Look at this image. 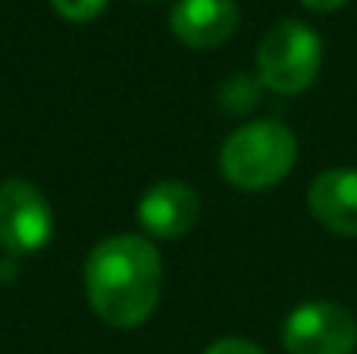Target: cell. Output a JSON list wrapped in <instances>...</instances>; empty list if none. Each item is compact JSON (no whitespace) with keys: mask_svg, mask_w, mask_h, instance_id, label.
I'll return each instance as SVG.
<instances>
[{"mask_svg":"<svg viewBox=\"0 0 357 354\" xmlns=\"http://www.w3.org/2000/svg\"><path fill=\"white\" fill-rule=\"evenodd\" d=\"M91 311L113 330H135L154 314L163 292V261L144 236H110L85 261Z\"/></svg>","mask_w":357,"mask_h":354,"instance_id":"cell-1","label":"cell"},{"mask_svg":"<svg viewBox=\"0 0 357 354\" xmlns=\"http://www.w3.org/2000/svg\"><path fill=\"white\" fill-rule=\"evenodd\" d=\"M298 160V138L285 123L254 119L238 125L222 141L220 173L229 185L241 192H264L291 173Z\"/></svg>","mask_w":357,"mask_h":354,"instance_id":"cell-2","label":"cell"},{"mask_svg":"<svg viewBox=\"0 0 357 354\" xmlns=\"http://www.w3.org/2000/svg\"><path fill=\"white\" fill-rule=\"evenodd\" d=\"M323 66V41L301 19L276 22L257 44V82L276 94H301Z\"/></svg>","mask_w":357,"mask_h":354,"instance_id":"cell-3","label":"cell"},{"mask_svg":"<svg viewBox=\"0 0 357 354\" xmlns=\"http://www.w3.org/2000/svg\"><path fill=\"white\" fill-rule=\"evenodd\" d=\"M54 236V210L44 192L29 179L0 182V248L13 257L38 254Z\"/></svg>","mask_w":357,"mask_h":354,"instance_id":"cell-4","label":"cell"},{"mask_svg":"<svg viewBox=\"0 0 357 354\" xmlns=\"http://www.w3.org/2000/svg\"><path fill=\"white\" fill-rule=\"evenodd\" d=\"M289 354H351L357 348V320L335 301H307L282 323Z\"/></svg>","mask_w":357,"mask_h":354,"instance_id":"cell-5","label":"cell"},{"mask_svg":"<svg viewBox=\"0 0 357 354\" xmlns=\"http://www.w3.org/2000/svg\"><path fill=\"white\" fill-rule=\"evenodd\" d=\"M201 217V194L178 179L154 182L138 201V223L154 238H178Z\"/></svg>","mask_w":357,"mask_h":354,"instance_id":"cell-6","label":"cell"},{"mask_svg":"<svg viewBox=\"0 0 357 354\" xmlns=\"http://www.w3.org/2000/svg\"><path fill=\"white\" fill-rule=\"evenodd\" d=\"M169 29L185 47L213 50L226 44L238 29L235 0H176L169 13Z\"/></svg>","mask_w":357,"mask_h":354,"instance_id":"cell-7","label":"cell"},{"mask_svg":"<svg viewBox=\"0 0 357 354\" xmlns=\"http://www.w3.org/2000/svg\"><path fill=\"white\" fill-rule=\"evenodd\" d=\"M307 210L323 229L335 236H357V169H323L307 188Z\"/></svg>","mask_w":357,"mask_h":354,"instance_id":"cell-8","label":"cell"},{"mask_svg":"<svg viewBox=\"0 0 357 354\" xmlns=\"http://www.w3.org/2000/svg\"><path fill=\"white\" fill-rule=\"evenodd\" d=\"M257 85L260 82H251L248 75H232V79L222 85V91H220V98H222V104L229 107V110H235V113H241V110H251L254 104H257Z\"/></svg>","mask_w":357,"mask_h":354,"instance_id":"cell-9","label":"cell"},{"mask_svg":"<svg viewBox=\"0 0 357 354\" xmlns=\"http://www.w3.org/2000/svg\"><path fill=\"white\" fill-rule=\"evenodd\" d=\"M107 3L110 0H50L56 16H63L66 22H91L107 10Z\"/></svg>","mask_w":357,"mask_h":354,"instance_id":"cell-10","label":"cell"},{"mask_svg":"<svg viewBox=\"0 0 357 354\" xmlns=\"http://www.w3.org/2000/svg\"><path fill=\"white\" fill-rule=\"evenodd\" d=\"M204 354H266L260 345L248 342V339H220V342L207 345Z\"/></svg>","mask_w":357,"mask_h":354,"instance_id":"cell-11","label":"cell"},{"mask_svg":"<svg viewBox=\"0 0 357 354\" xmlns=\"http://www.w3.org/2000/svg\"><path fill=\"white\" fill-rule=\"evenodd\" d=\"M298 3L314 10V13H333V10H342L348 0H298Z\"/></svg>","mask_w":357,"mask_h":354,"instance_id":"cell-12","label":"cell"}]
</instances>
